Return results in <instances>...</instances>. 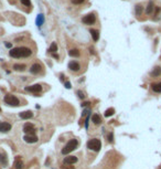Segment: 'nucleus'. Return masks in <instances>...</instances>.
Listing matches in <instances>:
<instances>
[{
  "mask_svg": "<svg viewBox=\"0 0 161 169\" xmlns=\"http://www.w3.org/2000/svg\"><path fill=\"white\" fill-rule=\"evenodd\" d=\"M9 54H10V56L16 58V59L28 58V56H30L32 54V51H31V49L25 48V46H19V48L11 49V51L9 52Z\"/></svg>",
  "mask_w": 161,
  "mask_h": 169,
  "instance_id": "1",
  "label": "nucleus"
},
{
  "mask_svg": "<svg viewBox=\"0 0 161 169\" xmlns=\"http://www.w3.org/2000/svg\"><path fill=\"white\" fill-rule=\"evenodd\" d=\"M77 145H78V141H77V139H71L68 144L65 145V147L62 149V154L63 155H68V154H70L71 151H73L74 149L77 147Z\"/></svg>",
  "mask_w": 161,
  "mask_h": 169,
  "instance_id": "2",
  "label": "nucleus"
},
{
  "mask_svg": "<svg viewBox=\"0 0 161 169\" xmlns=\"http://www.w3.org/2000/svg\"><path fill=\"white\" fill-rule=\"evenodd\" d=\"M87 147L94 151H99L100 148H102V142H100V140L97 138L90 139V140H88V142H87Z\"/></svg>",
  "mask_w": 161,
  "mask_h": 169,
  "instance_id": "3",
  "label": "nucleus"
},
{
  "mask_svg": "<svg viewBox=\"0 0 161 169\" xmlns=\"http://www.w3.org/2000/svg\"><path fill=\"white\" fill-rule=\"evenodd\" d=\"M3 101H5L6 104H8L10 106H19V104H20L19 99L15 95H11V94H7L5 96V98H3Z\"/></svg>",
  "mask_w": 161,
  "mask_h": 169,
  "instance_id": "4",
  "label": "nucleus"
},
{
  "mask_svg": "<svg viewBox=\"0 0 161 169\" xmlns=\"http://www.w3.org/2000/svg\"><path fill=\"white\" fill-rule=\"evenodd\" d=\"M82 21L83 23H85V24H94L96 21V16L94 15V13H89V15H87L85 16L84 18L82 19Z\"/></svg>",
  "mask_w": 161,
  "mask_h": 169,
  "instance_id": "5",
  "label": "nucleus"
},
{
  "mask_svg": "<svg viewBox=\"0 0 161 169\" xmlns=\"http://www.w3.org/2000/svg\"><path fill=\"white\" fill-rule=\"evenodd\" d=\"M23 132L26 133L28 135H34L35 128H34V126H33V124H31V123H26V124H24V126H23Z\"/></svg>",
  "mask_w": 161,
  "mask_h": 169,
  "instance_id": "6",
  "label": "nucleus"
},
{
  "mask_svg": "<svg viewBox=\"0 0 161 169\" xmlns=\"http://www.w3.org/2000/svg\"><path fill=\"white\" fill-rule=\"evenodd\" d=\"M25 91L31 92V93H40L42 91V86L40 84H34V85H31V86L25 87Z\"/></svg>",
  "mask_w": 161,
  "mask_h": 169,
  "instance_id": "7",
  "label": "nucleus"
},
{
  "mask_svg": "<svg viewBox=\"0 0 161 169\" xmlns=\"http://www.w3.org/2000/svg\"><path fill=\"white\" fill-rule=\"evenodd\" d=\"M69 69L71 70V71H74V72H77L79 71V69H81V65L78 64L76 61H71L69 63Z\"/></svg>",
  "mask_w": 161,
  "mask_h": 169,
  "instance_id": "8",
  "label": "nucleus"
},
{
  "mask_svg": "<svg viewBox=\"0 0 161 169\" xmlns=\"http://www.w3.org/2000/svg\"><path fill=\"white\" fill-rule=\"evenodd\" d=\"M23 139L29 142V144H33V142H36L38 141V137H36L35 135H25L24 137H23Z\"/></svg>",
  "mask_w": 161,
  "mask_h": 169,
  "instance_id": "9",
  "label": "nucleus"
},
{
  "mask_svg": "<svg viewBox=\"0 0 161 169\" xmlns=\"http://www.w3.org/2000/svg\"><path fill=\"white\" fill-rule=\"evenodd\" d=\"M76 161H77V157H75V156H68L64 158V164L66 165H73Z\"/></svg>",
  "mask_w": 161,
  "mask_h": 169,
  "instance_id": "10",
  "label": "nucleus"
},
{
  "mask_svg": "<svg viewBox=\"0 0 161 169\" xmlns=\"http://www.w3.org/2000/svg\"><path fill=\"white\" fill-rule=\"evenodd\" d=\"M41 65L38 64V63H35V64H33L31 68H30V72L32 73V74H38L39 72H41Z\"/></svg>",
  "mask_w": 161,
  "mask_h": 169,
  "instance_id": "11",
  "label": "nucleus"
},
{
  "mask_svg": "<svg viewBox=\"0 0 161 169\" xmlns=\"http://www.w3.org/2000/svg\"><path fill=\"white\" fill-rule=\"evenodd\" d=\"M20 117L23 118V119H30L33 117V113L31 111H26V112H21L20 113Z\"/></svg>",
  "mask_w": 161,
  "mask_h": 169,
  "instance_id": "12",
  "label": "nucleus"
},
{
  "mask_svg": "<svg viewBox=\"0 0 161 169\" xmlns=\"http://www.w3.org/2000/svg\"><path fill=\"white\" fill-rule=\"evenodd\" d=\"M10 129H11V125L9 123H0V132L6 133V132H9Z\"/></svg>",
  "mask_w": 161,
  "mask_h": 169,
  "instance_id": "13",
  "label": "nucleus"
},
{
  "mask_svg": "<svg viewBox=\"0 0 161 169\" xmlns=\"http://www.w3.org/2000/svg\"><path fill=\"white\" fill-rule=\"evenodd\" d=\"M0 164H1L3 167H6L8 165V157L5 152H0Z\"/></svg>",
  "mask_w": 161,
  "mask_h": 169,
  "instance_id": "14",
  "label": "nucleus"
},
{
  "mask_svg": "<svg viewBox=\"0 0 161 169\" xmlns=\"http://www.w3.org/2000/svg\"><path fill=\"white\" fill-rule=\"evenodd\" d=\"M90 35L93 36V39H94V41H98V39H99V32H98V30H95V29H90Z\"/></svg>",
  "mask_w": 161,
  "mask_h": 169,
  "instance_id": "15",
  "label": "nucleus"
},
{
  "mask_svg": "<svg viewBox=\"0 0 161 169\" xmlns=\"http://www.w3.org/2000/svg\"><path fill=\"white\" fill-rule=\"evenodd\" d=\"M151 88H152L153 92H156V93H161V82L155 83V84H151Z\"/></svg>",
  "mask_w": 161,
  "mask_h": 169,
  "instance_id": "16",
  "label": "nucleus"
},
{
  "mask_svg": "<svg viewBox=\"0 0 161 169\" xmlns=\"http://www.w3.org/2000/svg\"><path fill=\"white\" fill-rule=\"evenodd\" d=\"M92 122L94 123V124H96V125H98L102 123V118H100V116L98 114H94L92 116Z\"/></svg>",
  "mask_w": 161,
  "mask_h": 169,
  "instance_id": "17",
  "label": "nucleus"
},
{
  "mask_svg": "<svg viewBox=\"0 0 161 169\" xmlns=\"http://www.w3.org/2000/svg\"><path fill=\"white\" fill-rule=\"evenodd\" d=\"M151 75L155 76V77H158V76L161 75V68L160 66H157L156 69H153V71L151 72Z\"/></svg>",
  "mask_w": 161,
  "mask_h": 169,
  "instance_id": "18",
  "label": "nucleus"
},
{
  "mask_svg": "<svg viewBox=\"0 0 161 169\" xmlns=\"http://www.w3.org/2000/svg\"><path fill=\"white\" fill-rule=\"evenodd\" d=\"M22 166H23V162L21 161L20 157H18L16 159V161H15V169H21Z\"/></svg>",
  "mask_w": 161,
  "mask_h": 169,
  "instance_id": "19",
  "label": "nucleus"
},
{
  "mask_svg": "<svg viewBox=\"0 0 161 169\" xmlns=\"http://www.w3.org/2000/svg\"><path fill=\"white\" fill-rule=\"evenodd\" d=\"M69 54L71 55V56H74V58H78L81 53H79V51H78L77 49H72V50H70Z\"/></svg>",
  "mask_w": 161,
  "mask_h": 169,
  "instance_id": "20",
  "label": "nucleus"
},
{
  "mask_svg": "<svg viewBox=\"0 0 161 169\" xmlns=\"http://www.w3.org/2000/svg\"><path fill=\"white\" fill-rule=\"evenodd\" d=\"M152 11H153V2L149 1L148 6H147V9H146V13H147V15H150Z\"/></svg>",
  "mask_w": 161,
  "mask_h": 169,
  "instance_id": "21",
  "label": "nucleus"
},
{
  "mask_svg": "<svg viewBox=\"0 0 161 169\" xmlns=\"http://www.w3.org/2000/svg\"><path fill=\"white\" fill-rule=\"evenodd\" d=\"M13 69H15L16 71H24L25 65L24 64H15L13 65Z\"/></svg>",
  "mask_w": 161,
  "mask_h": 169,
  "instance_id": "22",
  "label": "nucleus"
},
{
  "mask_svg": "<svg viewBox=\"0 0 161 169\" xmlns=\"http://www.w3.org/2000/svg\"><path fill=\"white\" fill-rule=\"evenodd\" d=\"M114 113H115V109H114L113 107H110V108H108V109H106L105 116H106V117H109V116H113V115H114Z\"/></svg>",
  "mask_w": 161,
  "mask_h": 169,
  "instance_id": "23",
  "label": "nucleus"
},
{
  "mask_svg": "<svg viewBox=\"0 0 161 169\" xmlns=\"http://www.w3.org/2000/svg\"><path fill=\"white\" fill-rule=\"evenodd\" d=\"M56 50H58V45H56V43L55 42H53L52 44H51V46H50V49H49V51L51 52V53H54Z\"/></svg>",
  "mask_w": 161,
  "mask_h": 169,
  "instance_id": "24",
  "label": "nucleus"
},
{
  "mask_svg": "<svg viewBox=\"0 0 161 169\" xmlns=\"http://www.w3.org/2000/svg\"><path fill=\"white\" fill-rule=\"evenodd\" d=\"M22 2V5H24L25 7H31V1L30 0H20Z\"/></svg>",
  "mask_w": 161,
  "mask_h": 169,
  "instance_id": "25",
  "label": "nucleus"
},
{
  "mask_svg": "<svg viewBox=\"0 0 161 169\" xmlns=\"http://www.w3.org/2000/svg\"><path fill=\"white\" fill-rule=\"evenodd\" d=\"M141 11H142V7L140 6V5H138V6L136 7V13L139 16V15H141Z\"/></svg>",
  "mask_w": 161,
  "mask_h": 169,
  "instance_id": "26",
  "label": "nucleus"
},
{
  "mask_svg": "<svg viewBox=\"0 0 161 169\" xmlns=\"http://www.w3.org/2000/svg\"><path fill=\"white\" fill-rule=\"evenodd\" d=\"M43 22V17L42 16H40L39 18H38V25H41V23Z\"/></svg>",
  "mask_w": 161,
  "mask_h": 169,
  "instance_id": "27",
  "label": "nucleus"
},
{
  "mask_svg": "<svg viewBox=\"0 0 161 169\" xmlns=\"http://www.w3.org/2000/svg\"><path fill=\"white\" fill-rule=\"evenodd\" d=\"M77 94H78V96H79L81 98H84V97H85V95H84V93H83L82 91H78V92H77Z\"/></svg>",
  "mask_w": 161,
  "mask_h": 169,
  "instance_id": "28",
  "label": "nucleus"
},
{
  "mask_svg": "<svg viewBox=\"0 0 161 169\" xmlns=\"http://www.w3.org/2000/svg\"><path fill=\"white\" fill-rule=\"evenodd\" d=\"M73 3H76V5H78V3H82L84 2V0H72Z\"/></svg>",
  "mask_w": 161,
  "mask_h": 169,
  "instance_id": "29",
  "label": "nucleus"
},
{
  "mask_svg": "<svg viewBox=\"0 0 161 169\" xmlns=\"http://www.w3.org/2000/svg\"><path fill=\"white\" fill-rule=\"evenodd\" d=\"M108 140H109L110 142H113V141H114V139H113V134H110V135L108 136Z\"/></svg>",
  "mask_w": 161,
  "mask_h": 169,
  "instance_id": "30",
  "label": "nucleus"
},
{
  "mask_svg": "<svg viewBox=\"0 0 161 169\" xmlns=\"http://www.w3.org/2000/svg\"><path fill=\"white\" fill-rule=\"evenodd\" d=\"M65 85H66V87H68V88L71 87V84H70V82H66V83H65Z\"/></svg>",
  "mask_w": 161,
  "mask_h": 169,
  "instance_id": "31",
  "label": "nucleus"
},
{
  "mask_svg": "<svg viewBox=\"0 0 161 169\" xmlns=\"http://www.w3.org/2000/svg\"><path fill=\"white\" fill-rule=\"evenodd\" d=\"M6 46H7V48H11V43H8V42H7V43H6Z\"/></svg>",
  "mask_w": 161,
  "mask_h": 169,
  "instance_id": "32",
  "label": "nucleus"
},
{
  "mask_svg": "<svg viewBox=\"0 0 161 169\" xmlns=\"http://www.w3.org/2000/svg\"><path fill=\"white\" fill-rule=\"evenodd\" d=\"M53 58H55V59H59V55H58V54H55V53H53Z\"/></svg>",
  "mask_w": 161,
  "mask_h": 169,
  "instance_id": "33",
  "label": "nucleus"
},
{
  "mask_svg": "<svg viewBox=\"0 0 161 169\" xmlns=\"http://www.w3.org/2000/svg\"><path fill=\"white\" fill-rule=\"evenodd\" d=\"M0 111H1V108H0Z\"/></svg>",
  "mask_w": 161,
  "mask_h": 169,
  "instance_id": "34",
  "label": "nucleus"
}]
</instances>
